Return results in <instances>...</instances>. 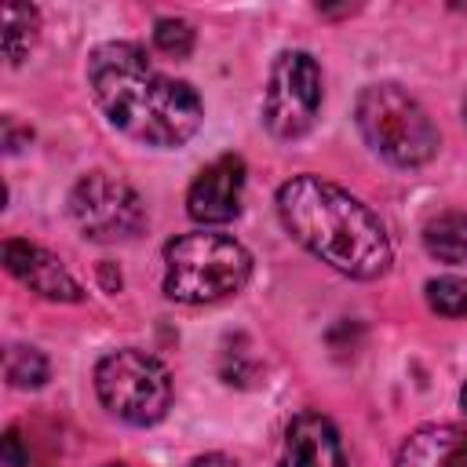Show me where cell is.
I'll return each mask as SVG.
<instances>
[{
  "label": "cell",
  "mask_w": 467,
  "mask_h": 467,
  "mask_svg": "<svg viewBox=\"0 0 467 467\" xmlns=\"http://www.w3.org/2000/svg\"><path fill=\"white\" fill-rule=\"evenodd\" d=\"M88 88L106 120L146 146H182L204 117L197 91L186 80L164 77L139 44H99L88 58Z\"/></svg>",
  "instance_id": "6da1fadb"
},
{
  "label": "cell",
  "mask_w": 467,
  "mask_h": 467,
  "mask_svg": "<svg viewBox=\"0 0 467 467\" xmlns=\"http://www.w3.org/2000/svg\"><path fill=\"white\" fill-rule=\"evenodd\" d=\"M277 215L310 255L347 277L368 281L390 266V237L379 215L321 175H292L277 190Z\"/></svg>",
  "instance_id": "7a4b0ae2"
},
{
  "label": "cell",
  "mask_w": 467,
  "mask_h": 467,
  "mask_svg": "<svg viewBox=\"0 0 467 467\" xmlns=\"http://www.w3.org/2000/svg\"><path fill=\"white\" fill-rule=\"evenodd\" d=\"M252 255L226 234H182L164 244V296L175 303H219L244 288Z\"/></svg>",
  "instance_id": "3957f363"
},
{
  "label": "cell",
  "mask_w": 467,
  "mask_h": 467,
  "mask_svg": "<svg viewBox=\"0 0 467 467\" xmlns=\"http://www.w3.org/2000/svg\"><path fill=\"white\" fill-rule=\"evenodd\" d=\"M358 128L365 142L398 168H420L438 153V128L427 109L398 84H368L358 95Z\"/></svg>",
  "instance_id": "277c9868"
},
{
  "label": "cell",
  "mask_w": 467,
  "mask_h": 467,
  "mask_svg": "<svg viewBox=\"0 0 467 467\" xmlns=\"http://www.w3.org/2000/svg\"><path fill=\"white\" fill-rule=\"evenodd\" d=\"M95 390L99 401L131 427H150L164 420L171 405V376L168 368L135 347L113 350L95 365Z\"/></svg>",
  "instance_id": "5b68a950"
},
{
  "label": "cell",
  "mask_w": 467,
  "mask_h": 467,
  "mask_svg": "<svg viewBox=\"0 0 467 467\" xmlns=\"http://www.w3.org/2000/svg\"><path fill=\"white\" fill-rule=\"evenodd\" d=\"M321 109V69L306 51H281L263 91V124L274 139H299Z\"/></svg>",
  "instance_id": "8992f818"
},
{
  "label": "cell",
  "mask_w": 467,
  "mask_h": 467,
  "mask_svg": "<svg viewBox=\"0 0 467 467\" xmlns=\"http://www.w3.org/2000/svg\"><path fill=\"white\" fill-rule=\"evenodd\" d=\"M69 215L84 237L113 244V241H128L142 230L146 204L124 179L106 175V171H91L73 186Z\"/></svg>",
  "instance_id": "52a82bcc"
},
{
  "label": "cell",
  "mask_w": 467,
  "mask_h": 467,
  "mask_svg": "<svg viewBox=\"0 0 467 467\" xmlns=\"http://www.w3.org/2000/svg\"><path fill=\"white\" fill-rule=\"evenodd\" d=\"M244 193V161L237 153H223L197 171L186 190V212L193 223H230L241 212Z\"/></svg>",
  "instance_id": "ba28073f"
},
{
  "label": "cell",
  "mask_w": 467,
  "mask_h": 467,
  "mask_svg": "<svg viewBox=\"0 0 467 467\" xmlns=\"http://www.w3.org/2000/svg\"><path fill=\"white\" fill-rule=\"evenodd\" d=\"M4 266L36 296L55 299V303H80L84 288L73 281V274L62 266V259H55L51 252H44L40 244L29 241H4Z\"/></svg>",
  "instance_id": "9c48e42d"
},
{
  "label": "cell",
  "mask_w": 467,
  "mask_h": 467,
  "mask_svg": "<svg viewBox=\"0 0 467 467\" xmlns=\"http://www.w3.org/2000/svg\"><path fill=\"white\" fill-rule=\"evenodd\" d=\"M277 467H347L332 420L321 412H299L285 431Z\"/></svg>",
  "instance_id": "30bf717a"
},
{
  "label": "cell",
  "mask_w": 467,
  "mask_h": 467,
  "mask_svg": "<svg viewBox=\"0 0 467 467\" xmlns=\"http://www.w3.org/2000/svg\"><path fill=\"white\" fill-rule=\"evenodd\" d=\"M398 467H467V423H431L405 438Z\"/></svg>",
  "instance_id": "8fae6325"
},
{
  "label": "cell",
  "mask_w": 467,
  "mask_h": 467,
  "mask_svg": "<svg viewBox=\"0 0 467 467\" xmlns=\"http://www.w3.org/2000/svg\"><path fill=\"white\" fill-rule=\"evenodd\" d=\"M423 244L441 263H467V212H441L423 226Z\"/></svg>",
  "instance_id": "7c38bea8"
},
{
  "label": "cell",
  "mask_w": 467,
  "mask_h": 467,
  "mask_svg": "<svg viewBox=\"0 0 467 467\" xmlns=\"http://www.w3.org/2000/svg\"><path fill=\"white\" fill-rule=\"evenodd\" d=\"M36 29H40V11L33 4L4 7V58L11 66H18L29 55V47L36 44Z\"/></svg>",
  "instance_id": "4fadbf2b"
},
{
  "label": "cell",
  "mask_w": 467,
  "mask_h": 467,
  "mask_svg": "<svg viewBox=\"0 0 467 467\" xmlns=\"http://www.w3.org/2000/svg\"><path fill=\"white\" fill-rule=\"evenodd\" d=\"M427 303L441 317H467V277L445 274L427 281Z\"/></svg>",
  "instance_id": "5bb4252c"
},
{
  "label": "cell",
  "mask_w": 467,
  "mask_h": 467,
  "mask_svg": "<svg viewBox=\"0 0 467 467\" xmlns=\"http://www.w3.org/2000/svg\"><path fill=\"white\" fill-rule=\"evenodd\" d=\"M7 379L11 387H44L47 379V358L36 347H11L7 350Z\"/></svg>",
  "instance_id": "9a60e30c"
},
{
  "label": "cell",
  "mask_w": 467,
  "mask_h": 467,
  "mask_svg": "<svg viewBox=\"0 0 467 467\" xmlns=\"http://www.w3.org/2000/svg\"><path fill=\"white\" fill-rule=\"evenodd\" d=\"M153 44H157V51H164L171 58H186L193 51V29L182 18H157Z\"/></svg>",
  "instance_id": "2e32d148"
},
{
  "label": "cell",
  "mask_w": 467,
  "mask_h": 467,
  "mask_svg": "<svg viewBox=\"0 0 467 467\" xmlns=\"http://www.w3.org/2000/svg\"><path fill=\"white\" fill-rule=\"evenodd\" d=\"M4 463H7V467H29V452L22 449L18 431H7V434H4Z\"/></svg>",
  "instance_id": "e0dca14e"
},
{
  "label": "cell",
  "mask_w": 467,
  "mask_h": 467,
  "mask_svg": "<svg viewBox=\"0 0 467 467\" xmlns=\"http://www.w3.org/2000/svg\"><path fill=\"white\" fill-rule=\"evenodd\" d=\"M190 467H237L230 456H223V452H204V456H197Z\"/></svg>",
  "instance_id": "ac0fdd59"
},
{
  "label": "cell",
  "mask_w": 467,
  "mask_h": 467,
  "mask_svg": "<svg viewBox=\"0 0 467 467\" xmlns=\"http://www.w3.org/2000/svg\"><path fill=\"white\" fill-rule=\"evenodd\" d=\"M460 405L467 409V383H463V390H460Z\"/></svg>",
  "instance_id": "d6986e66"
},
{
  "label": "cell",
  "mask_w": 467,
  "mask_h": 467,
  "mask_svg": "<svg viewBox=\"0 0 467 467\" xmlns=\"http://www.w3.org/2000/svg\"><path fill=\"white\" fill-rule=\"evenodd\" d=\"M106 467H128V463H106Z\"/></svg>",
  "instance_id": "ffe728a7"
},
{
  "label": "cell",
  "mask_w": 467,
  "mask_h": 467,
  "mask_svg": "<svg viewBox=\"0 0 467 467\" xmlns=\"http://www.w3.org/2000/svg\"><path fill=\"white\" fill-rule=\"evenodd\" d=\"M463 120H467V102H463Z\"/></svg>",
  "instance_id": "44dd1931"
}]
</instances>
